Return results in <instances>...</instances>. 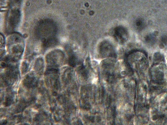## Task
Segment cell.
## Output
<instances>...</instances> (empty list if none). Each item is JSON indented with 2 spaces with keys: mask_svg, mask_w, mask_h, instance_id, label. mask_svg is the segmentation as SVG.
I'll return each mask as SVG.
<instances>
[{
  "mask_svg": "<svg viewBox=\"0 0 167 125\" xmlns=\"http://www.w3.org/2000/svg\"><path fill=\"white\" fill-rule=\"evenodd\" d=\"M56 32L55 24L48 20L42 21L38 25L36 32L38 37L43 40L54 38Z\"/></svg>",
  "mask_w": 167,
  "mask_h": 125,
  "instance_id": "6da1fadb",
  "label": "cell"
},
{
  "mask_svg": "<svg viewBox=\"0 0 167 125\" xmlns=\"http://www.w3.org/2000/svg\"><path fill=\"white\" fill-rule=\"evenodd\" d=\"M20 18V13L18 10H11L8 13L6 20L7 32H11L16 29L19 23Z\"/></svg>",
  "mask_w": 167,
  "mask_h": 125,
  "instance_id": "7a4b0ae2",
  "label": "cell"
},
{
  "mask_svg": "<svg viewBox=\"0 0 167 125\" xmlns=\"http://www.w3.org/2000/svg\"><path fill=\"white\" fill-rule=\"evenodd\" d=\"M124 31L122 29H119V30L117 32V35L118 37L120 38H123V36L125 35V34L124 33ZM124 38V37H123Z\"/></svg>",
  "mask_w": 167,
  "mask_h": 125,
  "instance_id": "3957f363",
  "label": "cell"
}]
</instances>
